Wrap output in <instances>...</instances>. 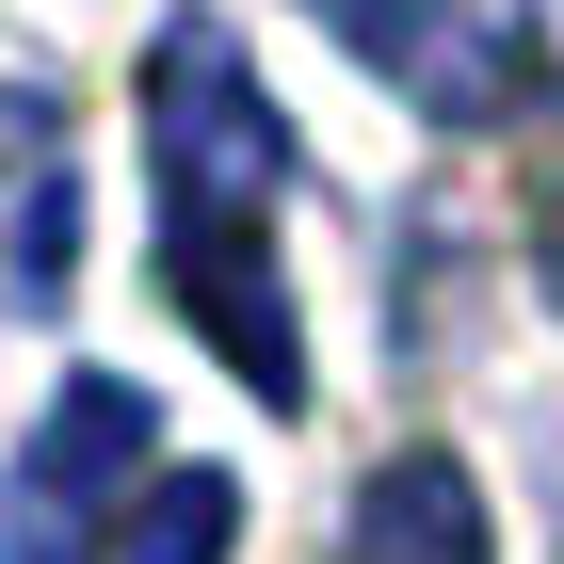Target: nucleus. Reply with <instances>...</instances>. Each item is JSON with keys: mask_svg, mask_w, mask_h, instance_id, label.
<instances>
[{"mask_svg": "<svg viewBox=\"0 0 564 564\" xmlns=\"http://www.w3.org/2000/svg\"><path fill=\"white\" fill-rule=\"evenodd\" d=\"M145 177H162V291L194 306V339L242 371L259 403H306V339H291V274H274V194H291V130H274L259 65L177 17L145 48Z\"/></svg>", "mask_w": 564, "mask_h": 564, "instance_id": "obj_1", "label": "nucleus"}, {"mask_svg": "<svg viewBox=\"0 0 564 564\" xmlns=\"http://www.w3.org/2000/svg\"><path fill=\"white\" fill-rule=\"evenodd\" d=\"M323 33L403 97L435 130H500L549 97V33H532V0H306Z\"/></svg>", "mask_w": 564, "mask_h": 564, "instance_id": "obj_2", "label": "nucleus"}, {"mask_svg": "<svg viewBox=\"0 0 564 564\" xmlns=\"http://www.w3.org/2000/svg\"><path fill=\"white\" fill-rule=\"evenodd\" d=\"M339 564H500L484 549V484L452 452H388L371 500H355V532H339Z\"/></svg>", "mask_w": 564, "mask_h": 564, "instance_id": "obj_3", "label": "nucleus"}, {"mask_svg": "<svg viewBox=\"0 0 564 564\" xmlns=\"http://www.w3.org/2000/svg\"><path fill=\"white\" fill-rule=\"evenodd\" d=\"M145 452H162L145 388H130V371H82V388L48 403V435H33V468H17V484H33L48 517H82V500H113V484L145 468Z\"/></svg>", "mask_w": 564, "mask_h": 564, "instance_id": "obj_4", "label": "nucleus"}, {"mask_svg": "<svg viewBox=\"0 0 564 564\" xmlns=\"http://www.w3.org/2000/svg\"><path fill=\"white\" fill-rule=\"evenodd\" d=\"M242 549V484L226 468H162L130 517H97V564H226Z\"/></svg>", "mask_w": 564, "mask_h": 564, "instance_id": "obj_5", "label": "nucleus"}]
</instances>
